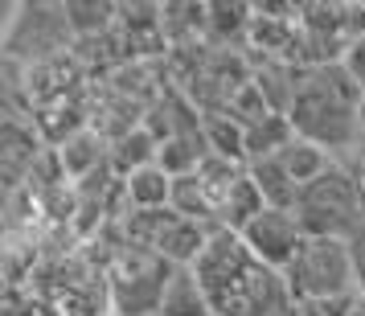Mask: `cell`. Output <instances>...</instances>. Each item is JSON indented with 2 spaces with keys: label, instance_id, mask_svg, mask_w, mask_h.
I'll list each match as a JSON object with an SVG mask.
<instances>
[{
  "label": "cell",
  "instance_id": "cell-24",
  "mask_svg": "<svg viewBox=\"0 0 365 316\" xmlns=\"http://www.w3.org/2000/svg\"><path fill=\"white\" fill-rule=\"evenodd\" d=\"M361 177H365V160H361Z\"/></svg>",
  "mask_w": 365,
  "mask_h": 316
},
{
  "label": "cell",
  "instance_id": "cell-3",
  "mask_svg": "<svg viewBox=\"0 0 365 316\" xmlns=\"http://www.w3.org/2000/svg\"><path fill=\"white\" fill-rule=\"evenodd\" d=\"M296 218L308 238H341L353 243L365 230V177L332 165L320 181L304 185Z\"/></svg>",
  "mask_w": 365,
  "mask_h": 316
},
{
  "label": "cell",
  "instance_id": "cell-16",
  "mask_svg": "<svg viewBox=\"0 0 365 316\" xmlns=\"http://www.w3.org/2000/svg\"><path fill=\"white\" fill-rule=\"evenodd\" d=\"M296 140V128L287 116H267L259 123L247 128V165L250 160H267V156H279L287 144Z\"/></svg>",
  "mask_w": 365,
  "mask_h": 316
},
{
  "label": "cell",
  "instance_id": "cell-17",
  "mask_svg": "<svg viewBox=\"0 0 365 316\" xmlns=\"http://www.w3.org/2000/svg\"><path fill=\"white\" fill-rule=\"evenodd\" d=\"M279 160H283V168L296 177L299 189H304V185H312V181H320V177L332 168V156H329V152L320 148V144H312V140H299V136L279 152Z\"/></svg>",
  "mask_w": 365,
  "mask_h": 316
},
{
  "label": "cell",
  "instance_id": "cell-6",
  "mask_svg": "<svg viewBox=\"0 0 365 316\" xmlns=\"http://www.w3.org/2000/svg\"><path fill=\"white\" fill-rule=\"evenodd\" d=\"M242 243H247V250L267 271H279L283 275L287 267L296 263V255L304 250L308 234H304V226H299V218L292 210H263L242 230Z\"/></svg>",
  "mask_w": 365,
  "mask_h": 316
},
{
  "label": "cell",
  "instance_id": "cell-21",
  "mask_svg": "<svg viewBox=\"0 0 365 316\" xmlns=\"http://www.w3.org/2000/svg\"><path fill=\"white\" fill-rule=\"evenodd\" d=\"M349 250H353V271H357V292L365 296V230L349 243Z\"/></svg>",
  "mask_w": 365,
  "mask_h": 316
},
{
  "label": "cell",
  "instance_id": "cell-10",
  "mask_svg": "<svg viewBox=\"0 0 365 316\" xmlns=\"http://www.w3.org/2000/svg\"><path fill=\"white\" fill-rule=\"evenodd\" d=\"M250 25H255V4H238V0H217L205 4V37L214 46H230V41H250Z\"/></svg>",
  "mask_w": 365,
  "mask_h": 316
},
{
  "label": "cell",
  "instance_id": "cell-22",
  "mask_svg": "<svg viewBox=\"0 0 365 316\" xmlns=\"http://www.w3.org/2000/svg\"><path fill=\"white\" fill-rule=\"evenodd\" d=\"M345 316H365V296H357V304H353Z\"/></svg>",
  "mask_w": 365,
  "mask_h": 316
},
{
  "label": "cell",
  "instance_id": "cell-15",
  "mask_svg": "<svg viewBox=\"0 0 365 316\" xmlns=\"http://www.w3.org/2000/svg\"><path fill=\"white\" fill-rule=\"evenodd\" d=\"M201 132H205V144L214 156L222 160H234V165H247V128L234 116H205L201 119Z\"/></svg>",
  "mask_w": 365,
  "mask_h": 316
},
{
  "label": "cell",
  "instance_id": "cell-20",
  "mask_svg": "<svg viewBox=\"0 0 365 316\" xmlns=\"http://www.w3.org/2000/svg\"><path fill=\"white\" fill-rule=\"evenodd\" d=\"M341 66H345V74H349V78H353V83H357V86L365 91V34L357 37V41H353L349 50H345Z\"/></svg>",
  "mask_w": 365,
  "mask_h": 316
},
{
  "label": "cell",
  "instance_id": "cell-12",
  "mask_svg": "<svg viewBox=\"0 0 365 316\" xmlns=\"http://www.w3.org/2000/svg\"><path fill=\"white\" fill-rule=\"evenodd\" d=\"M263 210H267V201H263V193H259V185L250 181V173H242V177L234 181V189L226 193L222 210H217V226L242 234L255 218L263 214Z\"/></svg>",
  "mask_w": 365,
  "mask_h": 316
},
{
  "label": "cell",
  "instance_id": "cell-13",
  "mask_svg": "<svg viewBox=\"0 0 365 316\" xmlns=\"http://www.w3.org/2000/svg\"><path fill=\"white\" fill-rule=\"evenodd\" d=\"M111 160V148H103V136L83 128L74 132L66 144H58V165H62V177H86L95 165Z\"/></svg>",
  "mask_w": 365,
  "mask_h": 316
},
{
  "label": "cell",
  "instance_id": "cell-8",
  "mask_svg": "<svg viewBox=\"0 0 365 316\" xmlns=\"http://www.w3.org/2000/svg\"><path fill=\"white\" fill-rule=\"evenodd\" d=\"M247 173H250V181L259 185V193H263L267 210H292V214H296L299 193H304V189H299L296 177H292V173L283 168L279 156H267V160H250Z\"/></svg>",
  "mask_w": 365,
  "mask_h": 316
},
{
  "label": "cell",
  "instance_id": "cell-5",
  "mask_svg": "<svg viewBox=\"0 0 365 316\" xmlns=\"http://www.w3.org/2000/svg\"><path fill=\"white\" fill-rule=\"evenodd\" d=\"M173 267L140 247H119L115 263L107 271V304L119 316H156Z\"/></svg>",
  "mask_w": 365,
  "mask_h": 316
},
{
  "label": "cell",
  "instance_id": "cell-19",
  "mask_svg": "<svg viewBox=\"0 0 365 316\" xmlns=\"http://www.w3.org/2000/svg\"><path fill=\"white\" fill-rule=\"evenodd\" d=\"M62 9H66L70 34H78V37L103 34V29L119 25V4H78V0H70V4H62Z\"/></svg>",
  "mask_w": 365,
  "mask_h": 316
},
{
  "label": "cell",
  "instance_id": "cell-23",
  "mask_svg": "<svg viewBox=\"0 0 365 316\" xmlns=\"http://www.w3.org/2000/svg\"><path fill=\"white\" fill-rule=\"evenodd\" d=\"M361 140H365V99H361Z\"/></svg>",
  "mask_w": 365,
  "mask_h": 316
},
{
  "label": "cell",
  "instance_id": "cell-9",
  "mask_svg": "<svg viewBox=\"0 0 365 316\" xmlns=\"http://www.w3.org/2000/svg\"><path fill=\"white\" fill-rule=\"evenodd\" d=\"M156 156H160V136L152 132V128H128V132L115 140L107 168L123 181V177H132V173H140V168L156 165Z\"/></svg>",
  "mask_w": 365,
  "mask_h": 316
},
{
  "label": "cell",
  "instance_id": "cell-4",
  "mask_svg": "<svg viewBox=\"0 0 365 316\" xmlns=\"http://www.w3.org/2000/svg\"><path fill=\"white\" fill-rule=\"evenodd\" d=\"M283 280L292 287L299 304L332 296H353L357 292V271H353V250L341 238H308L296 263L283 271Z\"/></svg>",
  "mask_w": 365,
  "mask_h": 316
},
{
  "label": "cell",
  "instance_id": "cell-1",
  "mask_svg": "<svg viewBox=\"0 0 365 316\" xmlns=\"http://www.w3.org/2000/svg\"><path fill=\"white\" fill-rule=\"evenodd\" d=\"M361 99L365 91L349 78L341 62H332V66H299L287 119H292L299 140H312L324 152L353 148L361 140Z\"/></svg>",
  "mask_w": 365,
  "mask_h": 316
},
{
  "label": "cell",
  "instance_id": "cell-11",
  "mask_svg": "<svg viewBox=\"0 0 365 316\" xmlns=\"http://www.w3.org/2000/svg\"><path fill=\"white\" fill-rule=\"evenodd\" d=\"M123 198H128V210H168L173 205V177H168L160 165H148L123 177Z\"/></svg>",
  "mask_w": 365,
  "mask_h": 316
},
{
  "label": "cell",
  "instance_id": "cell-7",
  "mask_svg": "<svg viewBox=\"0 0 365 316\" xmlns=\"http://www.w3.org/2000/svg\"><path fill=\"white\" fill-rule=\"evenodd\" d=\"M156 316H214V304L193 267H173L165 292H160V304H156Z\"/></svg>",
  "mask_w": 365,
  "mask_h": 316
},
{
  "label": "cell",
  "instance_id": "cell-18",
  "mask_svg": "<svg viewBox=\"0 0 365 316\" xmlns=\"http://www.w3.org/2000/svg\"><path fill=\"white\" fill-rule=\"evenodd\" d=\"M34 173L37 168V136L34 128L25 132L17 119H9L4 128V173H9V185H21V173Z\"/></svg>",
  "mask_w": 365,
  "mask_h": 316
},
{
  "label": "cell",
  "instance_id": "cell-2",
  "mask_svg": "<svg viewBox=\"0 0 365 316\" xmlns=\"http://www.w3.org/2000/svg\"><path fill=\"white\" fill-rule=\"evenodd\" d=\"M193 271L214 304V316H255L267 292L279 283V271H267L247 250L242 234L226 230V226H217L210 234Z\"/></svg>",
  "mask_w": 365,
  "mask_h": 316
},
{
  "label": "cell",
  "instance_id": "cell-14",
  "mask_svg": "<svg viewBox=\"0 0 365 316\" xmlns=\"http://www.w3.org/2000/svg\"><path fill=\"white\" fill-rule=\"evenodd\" d=\"M173 210H177L181 218H189V222H201V226L217 230V201L210 198V189L201 185L197 173L173 181Z\"/></svg>",
  "mask_w": 365,
  "mask_h": 316
}]
</instances>
